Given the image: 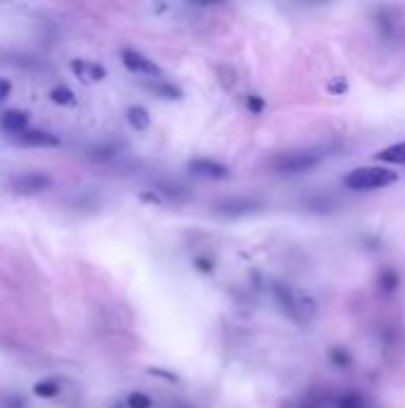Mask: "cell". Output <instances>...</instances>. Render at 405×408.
I'll return each mask as SVG.
<instances>
[{"mask_svg":"<svg viewBox=\"0 0 405 408\" xmlns=\"http://www.w3.org/2000/svg\"><path fill=\"white\" fill-rule=\"evenodd\" d=\"M327 148H298V150H286L279 153L272 160V168L282 175H298V172H307L315 165H320L327 158Z\"/></svg>","mask_w":405,"mask_h":408,"instance_id":"cell-1","label":"cell"},{"mask_svg":"<svg viewBox=\"0 0 405 408\" xmlns=\"http://www.w3.org/2000/svg\"><path fill=\"white\" fill-rule=\"evenodd\" d=\"M398 175L386 168H355L343 177V186H348L350 191H375L384 189L388 184H396Z\"/></svg>","mask_w":405,"mask_h":408,"instance_id":"cell-2","label":"cell"},{"mask_svg":"<svg viewBox=\"0 0 405 408\" xmlns=\"http://www.w3.org/2000/svg\"><path fill=\"white\" fill-rule=\"evenodd\" d=\"M274 296H277V301L282 303V308L286 313L298 322H307L317 310V303L307 296V294L296 292V289L286 287V284H274Z\"/></svg>","mask_w":405,"mask_h":408,"instance_id":"cell-3","label":"cell"},{"mask_svg":"<svg viewBox=\"0 0 405 408\" xmlns=\"http://www.w3.org/2000/svg\"><path fill=\"white\" fill-rule=\"evenodd\" d=\"M122 64L134 74H143V77H155V79L165 77L160 64H155L150 57H145L143 53L134 51V48H124L122 51Z\"/></svg>","mask_w":405,"mask_h":408,"instance_id":"cell-4","label":"cell"},{"mask_svg":"<svg viewBox=\"0 0 405 408\" xmlns=\"http://www.w3.org/2000/svg\"><path fill=\"white\" fill-rule=\"evenodd\" d=\"M48 186H51V177L41 175V172H26V175L12 179V191L24 193V196H36V193L46 191Z\"/></svg>","mask_w":405,"mask_h":408,"instance_id":"cell-5","label":"cell"},{"mask_svg":"<svg viewBox=\"0 0 405 408\" xmlns=\"http://www.w3.org/2000/svg\"><path fill=\"white\" fill-rule=\"evenodd\" d=\"M188 172H193L196 177H203V179H226L231 175V170L224 163H217V160L210 158L188 160Z\"/></svg>","mask_w":405,"mask_h":408,"instance_id":"cell-6","label":"cell"},{"mask_svg":"<svg viewBox=\"0 0 405 408\" xmlns=\"http://www.w3.org/2000/svg\"><path fill=\"white\" fill-rule=\"evenodd\" d=\"M17 143L21 146H34V148H53L60 146V139L55 134L46 132V129H26L17 136Z\"/></svg>","mask_w":405,"mask_h":408,"instance_id":"cell-7","label":"cell"},{"mask_svg":"<svg viewBox=\"0 0 405 408\" xmlns=\"http://www.w3.org/2000/svg\"><path fill=\"white\" fill-rule=\"evenodd\" d=\"M69 69H72L74 74H77V79H81L84 84H93V82H102L105 79V67H100V64H91V62H84V60H72L69 62Z\"/></svg>","mask_w":405,"mask_h":408,"instance_id":"cell-8","label":"cell"},{"mask_svg":"<svg viewBox=\"0 0 405 408\" xmlns=\"http://www.w3.org/2000/svg\"><path fill=\"white\" fill-rule=\"evenodd\" d=\"M258 208H260V203L253 201V198H226V201H219L215 206V211L222 215H246L258 211Z\"/></svg>","mask_w":405,"mask_h":408,"instance_id":"cell-9","label":"cell"},{"mask_svg":"<svg viewBox=\"0 0 405 408\" xmlns=\"http://www.w3.org/2000/svg\"><path fill=\"white\" fill-rule=\"evenodd\" d=\"M26 125H29V115L24 110H5L0 115V127L8 134H15V136L26 132Z\"/></svg>","mask_w":405,"mask_h":408,"instance_id":"cell-10","label":"cell"},{"mask_svg":"<svg viewBox=\"0 0 405 408\" xmlns=\"http://www.w3.org/2000/svg\"><path fill=\"white\" fill-rule=\"evenodd\" d=\"M379 163H391V165H405V141L393 143V146L381 148L379 153L375 155Z\"/></svg>","mask_w":405,"mask_h":408,"instance_id":"cell-11","label":"cell"},{"mask_svg":"<svg viewBox=\"0 0 405 408\" xmlns=\"http://www.w3.org/2000/svg\"><path fill=\"white\" fill-rule=\"evenodd\" d=\"M127 120L136 132H145L150 127V115L143 105H129L127 107Z\"/></svg>","mask_w":405,"mask_h":408,"instance_id":"cell-12","label":"cell"},{"mask_svg":"<svg viewBox=\"0 0 405 408\" xmlns=\"http://www.w3.org/2000/svg\"><path fill=\"white\" fill-rule=\"evenodd\" d=\"M145 86H148V89L153 91L155 96H162V98H167V100H179L181 98V89H179V86L167 84V82H162V79H155V82H150Z\"/></svg>","mask_w":405,"mask_h":408,"instance_id":"cell-13","label":"cell"},{"mask_svg":"<svg viewBox=\"0 0 405 408\" xmlns=\"http://www.w3.org/2000/svg\"><path fill=\"white\" fill-rule=\"evenodd\" d=\"M51 100L55 105H64V107L77 105V96H74V91L67 89V86H55V89L51 91Z\"/></svg>","mask_w":405,"mask_h":408,"instance_id":"cell-14","label":"cell"},{"mask_svg":"<svg viewBox=\"0 0 405 408\" xmlns=\"http://www.w3.org/2000/svg\"><path fill=\"white\" fill-rule=\"evenodd\" d=\"M60 391V382L57 380H41L39 384L34 387V394L41 396V399H53Z\"/></svg>","mask_w":405,"mask_h":408,"instance_id":"cell-15","label":"cell"},{"mask_svg":"<svg viewBox=\"0 0 405 408\" xmlns=\"http://www.w3.org/2000/svg\"><path fill=\"white\" fill-rule=\"evenodd\" d=\"M127 406L129 408H153V399L143 391H132L127 396Z\"/></svg>","mask_w":405,"mask_h":408,"instance_id":"cell-16","label":"cell"},{"mask_svg":"<svg viewBox=\"0 0 405 408\" xmlns=\"http://www.w3.org/2000/svg\"><path fill=\"white\" fill-rule=\"evenodd\" d=\"M339 408H365V404L358 394H345L339 399Z\"/></svg>","mask_w":405,"mask_h":408,"instance_id":"cell-17","label":"cell"},{"mask_svg":"<svg viewBox=\"0 0 405 408\" xmlns=\"http://www.w3.org/2000/svg\"><path fill=\"white\" fill-rule=\"evenodd\" d=\"M379 282H381V287L386 289V292H391V289H396V272L393 270H384L381 272V277H379Z\"/></svg>","mask_w":405,"mask_h":408,"instance_id":"cell-18","label":"cell"},{"mask_svg":"<svg viewBox=\"0 0 405 408\" xmlns=\"http://www.w3.org/2000/svg\"><path fill=\"white\" fill-rule=\"evenodd\" d=\"M332 361H334V365H339V368H348L350 356L343 351V348H334V351H332Z\"/></svg>","mask_w":405,"mask_h":408,"instance_id":"cell-19","label":"cell"},{"mask_svg":"<svg viewBox=\"0 0 405 408\" xmlns=\"http://www.w3.org/2000/svg\"><path fill=\"white\" fill-rule=\"evenodd\" d=\"M248 110L255 112V115H260V112L264 110V100L260 98V96L251 94V96H248Z\"/></svg>","mask_w":405,"mask_h":408,"instance_id":"cell-20","label":"cell"},{"mask_svg":"<svg viewBox=\"0 0 405 408\" xmlns=\"http://www.w3.org/2000/svg\"><path fill=\"white\" fill-rule=\"evenodd\" d=\"M327 89L332 91V94H345V91H348V84H345L343 77H339V79H332V82L327 84Z\"/></svg>","mask_w":405,"mask_h":408,"instance_id":"cell-21","label":"cell"},{"mask_svg":"<svg viewBox=\"0 0 405 408\" xmlns=\"http://www.w3.org/2000/svg\"><path fill=\"white\" fill-rule=\"evenodd\" d=\"M10 94H12V84H10V79H0V103H3Z\"/></svg>","mask_w":405,"mask_h":408,"instance_id":"cell-22","label":"cell"},{"mask_svg":"<svg viewBox=\"0 0 405 408\" xmlns=\"http://www.w3.org/2000/svg\"><path fill=\"white\" fill-rule=\"evenodd\" d=\"M196 263H198V265H201V270H205V272H210V270H213V263L203 260V258H196Z\"/></svg>","mask_w":405,"mask_h":408,"instance_id":"cell-23","label":"cell"}]
</instances>
